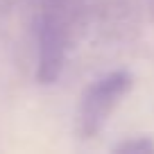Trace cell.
Returning <instances> with one entry per match:
<instances>
[{
	"mask_svg": "<svg viewBox=\"0 0 154 154\" xmlns=\"http://www.w3.org/2000/svg\"><path fill=\"white\" fill-rule=\"evenodd\" d=\"M131 91V75L125 70H113L97 77L86 86L77 111V129L82 138L97 136L113 111L118 109L120 100Z\"/></svg>",
	"mask_w": 154,
	"mask_h": 154,
	"instance_id": "cell-1",
	"label": "cell"
},
{
	"mask_svg": "<svg viewBox=\"0 0 154 154\" xmlns=\"http://www.w3.org/2000/svg\"><path fill=\"white\" fill-rule=\"evenodd\" d=\"M118 154H154V140L147 136H134V138H125L113 147Z\"/></svg>",
	"mask_w": 154,
	"mask_h": 154,
	"instance_id": "cell-2",
	"label": "cell"
}]
</instances>
